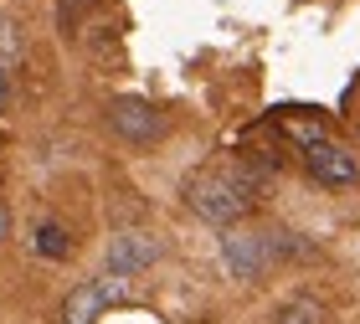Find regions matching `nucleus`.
I'll return each instance as SVG.
<instances>
[{
	"mask_svg": "<svg viewBox=\"0 0 360 324\" xmlns=\"http://www.w3.org/2000/svg\"><path fill=\"white\" fill-rule=\"evenodd\" d=\"M257 190H263V170L248 165V155H242V160H217V165L191 170L180 196H186V212H195L201 221L237 226L257 206Z\"/></svg>",
	"mask_w": 360,
	"mask_h": 324,
	"instance_id": "nucleus-1",
	"label": "nucleus"
},
{
	"mask_svg": "<svg viewBox=\"0 0 360 324\" xmlns=\"http://www.w3.org/2000/svg\"><path fill=\"white\" fill-rule=\"evenodd\" d=\"M299 247L288 232H257V226H226L221 232V268L232 273L237 283H257L273 263Z\"/></svg>",
	"mask_w": 360,
	"mask_h": 324,
	"instance_id": "nucleus-2",
	"label": "nucleus"
},
{
	"mask_svg": "<svg viewBox=\"0 0 360 324\" xmlns=\"http://www.w3.org/2000/svg\"><path fill=\"white\" fill-rule=\"evenodd\" d=\"M124 299H129V278H113V273L83 278L68 299H62V324H98L103 309H113V304H124Z\"/></svg>",
	"mask_w": 360,
	"mask_h": 324,
	"instance_id": "nucleus-3",
	"label": "nucleus"
},
{
	"mask_svg": "<svg viewBox=\"0 0 360 324\" xmlns=\"http://www.w3.org/2000/svg\"><path fill=\"white\" fill-rule=\"evenodd\" d=\"M304 170L314 175L319 186H330V190H345V186L360 181V160L335 139H309L304 144Z\"/></svg>",
	"mask_w": 360,
	"mask_h": 324,
	"instance_id": "nucleus-4",
	"label": "nucleus"
},
{
	"mask_svg": "<svg viewBox=\"0 0 360 324\" xmlns=\"http://www.w3.org/2000/svg\"><path fill=\"white\" fill-rule=\"evenodd\" d=\"M108 124H113V134L129 139V144H155L165 134V119H160V108L150 98H113L108 103Z\"/></svg>",
	"mask_w": 360,
	"mask_h": 324,
	"instance_id": "nucleus-5",
	"label": "nucleus"
},
{
	"mask_svg": "<svg viewBox=\"0 0 360 324\" xmlns=\"http://www.w3.org/2000/svg\"><path fill=\"white\" fill-rule=\"evenodd\" d=\"M160 263V237L150 232H113L108 242V273L113 278H134V273Z\"/></svg>",
	"mask_w": 360,
	"mask_h": 324,
	"instance_id": "nucleus-6",
	"label": "nucleus"
},
{
	"mask_svg": "<svg viewBox=\"0 0 360 324\" xmlns=\"http://www.w3.org/2000/svg\"><path fill=\"white\" fill-rule=\"evenodd\" d=\"M31 247H37V257H46V263H62V257L72 252V232L52 216H41L37 226H31Z\"/></svg>",
	"mask_w": 360,
	"mask_h": 324,
	"instance_id": "nucleus-7",
	"label": "nucleus"
},
{
	"mask_svg": "<svg viewBox=\"0 0 360 324\" xmlns=\"http://www.w3.org/2000/svg\"><path fill=\"white\" fill-rule=\"evenodd\" d=\"M273 324H324V304L309 294H293L273 309Z\"/></svg>",
	"mask_w": 360,
	"mask_h": 324,
	"instance_id": "nucleus-8",
	"label": "nucleus"
},
{
	"mask_svg": "<svg viewBox=\"0 0 360 324\" xmlns=\"http://www.w3.org/2000/svg\"><path fill=\"white\" fill-rule=\"evenodd\" d=\"M26 52V37H21V26L11 21V15H0V67H15Z\"/></svg>",
	"mask_w": 360,
	"mask_h": 324,
	"instance_id": "nucleus-9",
	"label": "nucleus"
},
{
	"mask_svg": "<svg viewBox=\"0 0 360 324\" xmlns=\"http://www.w3.org/2000/svg\"><path fill=\"white\" fill-rule=\"evenodd\" d=\"M93 0H62V26H77V15H83Z\"/></svg>",
	"mask_w": 360,
	"mask_h": 324,
	"instance_id": "nucleus-10",
	"label": "nucleus"
},
{
	"mask_svg": "<svg viewBox=\"0 0 360 324\" xmlns=\"http://www.w3.org/2000/svg\"><path fill=\"white\" fill-rule=\"evenodd\" d=\"M11 103V67H0V108Z\"/></svg>",
	"mask_w": 360,
	"mask_h": 324,
	"instance_id": "nucleus-11",
	"label": "nucleus"
},
{
	"mask_svg": "<svg viewBox=\"0 0 360 324\" xmlns=\"http://www.w3.org/2000/svg\"><path fill=\"white\" fill-rule=\"evenodd\" d=\"M6 237H11V212L0 206V247H6Z\"/></svg>",
	"mask_w": 360,
	"mask_h": 324,
	"instance_id": "nucleus-12",
	"label": "nucleus"
}]
</instances>
